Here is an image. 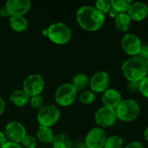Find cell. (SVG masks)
I'll return each instance as SVG.
<instances>
[{
  "instance_id": "3",
  "label": "cell",
  "mask_w": 148,
  "mask_h": 148,
  "mask_svg": "<svg viewBox=\"0 0 148 148\" xmlns=\"http://www.w3.org/2000/svg\"><path fill=\"white\" fill-rule=\"evenodd\" d=\"M117 119L124 122H131L138 118L140 113L139 103L132 99L122 100L114 109Z\"/></svg>"
},
{
  "instance_id": "28",
  "label": "cell",
  "mask_w": 148,
  "mask_h": 148,
  "mask_svg": "<svg viewBox=\"0 0 148 148\" xmlns=\"http://www.w3.org/2000/svg\"><path fill=\"white\" fill-rule=\"evenodd\" d=\"M140 93L148 99V75L140 82Z\"/></svg>"
},
{
  "instance_id": "15",
  "label": "cell",
  "mask_w": 148,
  "mask_h": 148,
  "mask_svg": "<svg viewBox=\"0 0 148 148\" xmlns=\"http://www.w3.org/2000/svg\"><path fill=\"white\" fill-rule=\"evenodd\" d=\"M101 101L103 106L115 109L120 102L122 101L121 93L114 88H108L104 93H102Z\"/></svg>"
},
{
  "instance_id": "25",
  "label": "cell",
  "mask_w": 148,
  "mask_h": 148,
  "mask_svg": "<svg viewBox=\"0 0 148 148\" xmlns=\"http://www.w3.org/2000/svg\"><path fill=\"white\" fill-rule=\"evenodd\" d=\"M95 7L102 14H108L112 8L111 0H98L95 2Z\"/></svg>"
},
{
  "instance_id": "6",
  "label": "cell",
  "mask_w": 148,
  "mask_h": 148,
  "mask_svg": "<svg viewBox=\"0 0 148 148\" xmlns=\"http://www.w3.org/2000/svg\"><path fill=\"white\" fill-rule=\"evenodd\" d=\"M60 118V111L55 105H44L37 113V121L40 126L50 127Z\"/></svg>"
},
{
  "instance_id": "11",
  "label": "cell",
  "mask_w": 148,
  "mask_h": 148,
  "mask_svg": "<svg viewBox=\"0 0 148 148\" xmlns=\"http://www.w3.org/2000/svg\"><path fill=\"white\" fill-rule=\"evenodd\" d=\"M107 138V134L102 128L94 127L86 135L85 146L87 148H104Z\"/></svg>"
},
{
  "instance_id": "33",
  "label": "cell",
  "mask_w": 148,
  "mask_h": 148,
  "mask_svg": "<svg viewBox=\"0 0 148 148\" xmlns=\"http://www.w3.org/2000/svg\"><path fill=\"white\" fill-rule=\"evenodd\" d=\"M7 141H8V140L5 136V134L0 131V148L2 147L4 144H6Z\"/></svg>"
},
{
  "instance_id": "12",
  "label": "cell",
  "mask_w": 148,
  "mask_h": 148,
  "mask_svg": "<svg viewBox=\"0 0 148 148\" xmlns=\"http://www.w3.org/2000/svg\"><path fill=\"white\" fill-rule=\"evenodd\" d=\"M4 134L8 141L18 144L22 142V140L27 134L24 126L19 121L9 122L5 127Z\"/></svg>"
},
{
  "instance_id": "20",
  "label": "cell",
  "mask_w": 148,
  "mask_h": 148,
  "mask_svg": "<svg viewBox=\"0 0 148 148\" xmlns=\"http://www.w3.org/2000/svg\"><path fill=\"white\" fill-rule=\"evenodd\" d=\"M54 137H55L54 133L50 127H43V126L38 127L36 131V138L40 142L43 144L52 143Z\"/></svg>"
},
{
  "instance_id": "13",
  "label": "cell",
  "mask_w": 148,
  "mask_h": 148,
  "mask_svg": "<svg viewBox=\"0 0 148 148\" xmlns=\"http://www.w3.org/2000/svg\"><path fill=\"white\" fill-rule=\"evenodd\" d=\"M31 7V2L29 0H8L5 3V8L7 9L10 16H23L25 15Z\"/></svg>"
},
{
  "instance_id": "18",
  "label": "cell",
  "mask_w": 148,
  "mask_h": 148,
  "mask_svg": "<svg viewBox=\"0 0 148 148\" xmlns=\"http://www.w3.org/2000/svg\"><path fill=\"white\" fill-rule=\"evenodd\" d=\"M9 23L11 29L16 32H23L26 30L29 26L27 19L23 16H10L9 19Z\"/></svg>"
},
{
  "instance_id": "37",
  "label": "cell",
  "mask_w": 148,
  "mask_h": 148,
  "mask_svg": "<svg viewBox=\"0 0 148 148\" xmlns=\"http://www.w3.org/2000/svg\"><path fill=\"white\" fill-rule=\"evenodd\" d=\"M144 138H145V140L148 142V127L145 129V131H144Z\"/></svg>"
},
{
  "instance_id": "1",
  "label": "cell",
  "mask_w": 148,
  "mask_h": 148,
  "mask_svg": "<svg viewBox=\"0 0 148 148\" xmlns=\"http://www.w3.org/2000/svg\"><path fill=\"white\" fill-rule=\"evenodd\" d=\"M78 24L87 31H96L105 23V15L99 11L95 6L83 5L76 12Z\"/></svg>"
},
{
  "instance_id": "4",
  "label": "cell",
  "mask_w": 148,
  "mask_h": 148,
  "mask_svg": "<svg viewBox=\"0 0 148 148\" xmlns=\"http://www.w3.org/2000/svg\"><path fill=\"white\" fill-rule=\"evenodd\" d=\"M48 29V35L47 36L49 38V40L59 45L66 44L69 42L72 36V31L70 28L63 23L57 22L55 23H52Z\"/></svg>"
},
{
  "instance_id": "24",
  "label": "cell",
  "mask_w": 148,
  "mask_h": 148,
  "mask_svg": "<svg viewBox=\"0 0 148 148\" xmlns=\"http://www.w3.org/2000/svg\"><path fill=\"white\" fill-rule=\"evenodd\" d=\"M79 100L82 104H85V105L91 104L95 100V94L94 92H92L91 90L82 91L80 95Z\"/></svg>"
},
{
  "instance_id": "29",
  "label": "cell",
  "mask_w": 148,
  "mask_h": 148,
  "mask_svg": "<svg viewBox=\"0 0 148 148\" xmlns=\"http://www.w3.org/2000/svg\"><path fill=\"white\" fill-rule=\"evenodd\" d=\"M137 56H139L143 61H145L148 66V45H142Z\"/></svg>"
},
{
  "instance_id": "21",
  "label": "cell",
  "mask_w": 148,
  "mask_h": 148,
  "mask_svg": "<svg viewBox=\"0 0 148 148\" xmlns=\"http://www.w3.org/2000/svg\"><path fill=\"white\" fill-rule=\"evenodd\" d=\"M72 141L70 138L64 134H58L55 135L52 147L53 148H72Z\"/></svg>"
},
{
  "instance_id": "14",
  "label": "cell",
  "mask_w": 148,
  "mask_h": 148,
  "mask_svg": "<svg viewBox=\"0 0 148 148\" xmlns=\"http://www.w3.org/2000/svg\"><path fill=\"white\" fill-rule=\"evenodd\" d=\"M132 21L140 22L148 16V6L142 2H133L127 11Z\"/></svg>"
},
{
  "instance_id": "32",
  "label": "cell",
  "mask_w": 148,
  "mask_h": 148,
  "mask_svg": "<svg viewBox=\"0 0 148 148\" xmlns=\"http://www.w3.org/2000/svg\"><path fill=\"white\" fill-rule=\"evenodd\" d=\"M1 148H23L22 146L18 143H15V142H10V141H7L6 144H4Z\"/></svg>"
},
{
  "instance_id": "27",
  "label": "cell",
  "mask_w": 148,
  "mask_h": 148,
  "mask_svg": "<svg viewBox=\"0 0 148 148\" xmlns=\"http://www.w3.org/2000/svg\"><path fill=\"white\" fill-rule=\"evenodd\" d=\"M43 99L42 97L39 95H35V96H31L29 99V103L30 106L34 108V109H41L44 105H43Z\"/></svg>"
},
{
  "instance_id": "22",
  "label": "cell",
  "mask_w": 148,
  "mask_h": 148,
  "mask_svg": "<svg viewBox=\"0 0 148 148\" xmlns=\"http://www.w3.org/2000/svg\"><path fill=\"white\" fill-rule=\"evenodd\" d=\"M111 3L112 8L118 13H127L133 2L131 0H111Z\"/></svg>"
},
{
  "instance_id": "34",
  "label": "cell",
  "mask_w": 148,
  "mask_h": 148,
  "mask_svg": "<svg viewBox=\"0 0 148 148\" xmlns=\"http://www.w3.org/2000/svg\"><path fill=\"white\" fill-rule=\"evenodd\" d=\"M5 109V101L3 99V97L0 96V115L4 112Z\"/></svg>"
},
{
  "instance_id": "36",
  "label": "cell",
  "mask_w": 148,
  "mask_h": 148,
  "mask_svg": "<svg viewBox=\"0 0 148 148\" xmlns=\"http://www.w3.org/2000/svg\"><path fill=\"white\" fill-rule=\"evenodd\" d=\"M118 14H119V13H118L115 10H114L113 8H111V10H110L109 12H108V15H109L112 18H114V19L118 16Z\"/></svg>"
},
{
  "instance_id": "16",
  "label": "cell",
  "mask_w": 148,
  "mask_h": 148,
  "mask_svg": "<svg viewBox=\"0 0 148 148\" xmlns=\"http://www.w3.org/2000/svg\"><path fill=\"white\" fill-rule=\"evenodd\" d=\"M132 20L127 13H119L114 18L115 28L121 32H127L130 29Z\"/></svg>"
},
{
  "instance_id": "30",
  "label": "cell",
  "mask_w": 148,
  "mask_h": 148,
  "mask_svg": "<svg viewBox=\"0 0 148 148\" xmlns=\"http://www.w3.org/2000/svg\"><path fill=\"white\" fill-rule=\"evenodd\" d=\"M127 89L131 93H140V82H128Z\"/></svg>"
},
{
  "instance_id": "23",
  "label": "cell",
  "mask_w": 148,
  "mask_h": 148,
  "mask_svg": "<svg viewBox=\"0 0 148 148\" xmlns=\"http://www.w3.org/2000/svg\"><path fill=\"white\" fill-rule=\"evenodd\" d=\"M123 139L119 135H112L107 138L104 148H123Z\"/></svg>"
},
{
  "instance_id": "10",
  "label": "cell",
  "mask_w": 148,
  "mask_h": 148,
  "mask_svg": "<svg viewBox=\"0 0 148 148\" xmlns=\"http://www.w3.org/2000/svg\"><path fill=\"white\" fill-rule=\"evenodd\" d=\"M110 77L106 71H97L89 79V87L92 92L95 94L104 93L109 88Z\"/></svg>"
},
{
  "instance_id": "31",
  "label": "cell",
  "mask_w": 148,
  "mask_h": 148,
  "mask_svg": "<svg viewBox=\"0 0 148 148\" xmlns=\"http://www.w3.org/2000/svg\"><path fill=\"white\" fill-rule=\"evenodd\" d=\"M124 148H145L143 144L140 141H132L129 144H127Z\"/></svg>"
},
{
  "instance_id": "35",
  "label": "cell",
  "mask_w": 148,
  "mask_h": 148,
  "mask_svg": "<svg viewBox=\"0 0 148 148\" xmlns=\"http://www.w3.org/2000/svg\"><path fill=\"white\" fill-rule=\"evenodd\" d=\"M0 16H3V17L10 16V15H9V12H8V10H7V9L5 8V6L2 7V8L0 9Z\"/></svg>"
},
{
  "instance_id": "26",
  "label": "cell",
  "mask_w": 148,
  "mask_h": 148,
  "mask_svg": "<svg viewBox=\"0 0 148 148\" xmlns=\"http://www.w3.org/2000/svg\"><path fill=\"white\" fill-rule=\"evenodd\" d=\"M36 144H37L36 139H35V137L29 134H26V136L23 138V140L21 142L23 148H36Z\"/></svg>"
},
{
  "instance_id": "8",
  "label": "cell",
  "mask_w": 148,
  "mask_h": 148,
  "mask_svg": "<svg viewBox=\"0 0 148 148\" xmlns=\"http://www.w3.org/2000/svg\"><path fill=\"white\" fill-rule=\"evenodd\" d=\"M44 88V80L39 74H31L23 81V90L29 95V97L39 95Z\"/></svg>"
},
{
  "instance_id": "2",
  "label": "cell",
  "mask_w": 148,
  "mask_h": 148,
  "mask_svg": "<svg viewBox=\"0 0 148 148\" xmlns=\"http://www.w3.org/2000/svg\"><path fill=\"white\" fill-rule=\"evenodd\" d=\"M121 72L127 82H140L147 76L148 66L139 56H130L123 62Z\"/></svg>"
},
{
  "instance_id": "7",
  "label": "cell",
  "mask_w": 148,
  "mask_h": 148,
  "mask_svg": "<svg viewBox=\"0 0 148 148\" xmlns=\"http://www.w3.org/2000/svg\"><path fill=\"white\" fill-rule=\"evenodd\" d=\"M117 120L115 110L105 106L98 108L95 114V121L102 129L114 126Z\"/></svg>"
},
{
  "instance_id": "19",
  "label": "cell",
  "mask_w": 148,
  "mask_h": 148,
  "mask_svg": "<svg viewBox=\"0 0 148 148\" xmlns=\"http://www.w3.org/2000/svg\"><path fill=\"white\" fill-rule=\"evenodd\" d=\"M71 84L77 92H82L85 91L86 88L89 86V78L87 75L83 73H79L73 77Z\"/></svg>"
},
{
  "instance_id": "5",
  "label": "cell",
  "mask_w": 148,
  "mask_h": 148,
  "mask_svg": "<svg viewBox=\"0 0 148 148\" xmlns=\"http://www.w3.org/2000/svg\"><path fill=\"white\" fill-rule=\"evenodd\" d=\"M77 91L71 83H63L60 85L55 93L56 102L62 107H68L75 101Z\"/></svg>"
},
{
  "instance_id": "9",
  "label": "cell",
  "mask_w": 148,
  "mask_h": 148,
  "mask_svg": "<svg viewBox=\"0 0 148 148\" xmlns=\"http://www.w3.org/2000/svg\"><path fill=\"white\" fill-rule=\"evenodd\" d=\"M121 49L127 55L131 56H137L142 47V42L137 35L127 33L121 38Z\"/></svg>"
},
{
  "instance_id": "17",
  "label": "cell",
  "mask_w": 148,
  "mask_h": 148,
  "mask_svg": "<svg viewBox=\"0 0 148 148\" xmlns=\"http://www.w3.org/2000/svg\"><path fill=\"white\" fill-rule=\"evenodd\" d=\"M10 101L16 107H23L29 101V96L23 89H16L10 94Z\"/></svg>"
}]
</instances>
